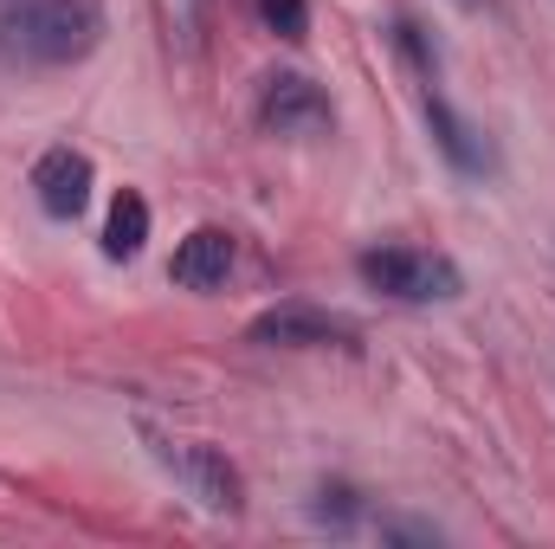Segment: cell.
<instances>
[{
	"label": "cell",
	"instance_id": "obj_1",
	"mask_svg": "<svg viewBox=\"0 0 555 549\" xmlns=\"http://www.w3.org/2000/svg\"><path fill=\"white\" fill-rule=\"evenodd\" d=\"M104 39L98 0H20L0 20V52L20 65H78Z\"/></svg>",
	"mask_w": 555,
	"mask_h": 549
},
{
	"label": "cell",
	"instance_id": "obj_2",
	"mask_svg": "<svg viewBox=\"0 0 555 549\" xmlns=\"http://www.w3.org/2000/svg\"><path fill=\"white\" fill-rule=\"evenodd\" d=\"M142 439H149V459H155V465L181 485V498H194L201 511L233 518V511L246 505L240 465H233L220 446H207V439H181V433H168V426H155V420H142Z\"/></svg>",
	"mask_w": 555,
	"mask_h": 549
},
{
	"label": "cell",
	"instance_id": "obj_3",
	"mask_svg": "<svg viewBox=\"0 0 555 549\" xmlns=\"http://www.w3.org/2000/svg\"><path fill=\"white\" fill-rule=\"evenodd\" d=\"M356 272L369 291H382L395 304H452L465 291V278L446 253H420V246H369L356 259Z\"/></svg>",
	"mask_w": 555,
	"mask_h": 549
},
{
	"label": "cell",
	"instance_id": "obj_4",
	"mask_svg": "<svg viewBox=\"0 0 555 549\" xmlns=\"http://www.w3.org/2000/svg\"><path fill=\"white\" fill-rule=\"evenodd\" d=\"M246 343H266V349H330V343H343V349H356L362 330L349 317L323 310V304H272V310L253 317Z\"/></svg>",
	"mask_w": 555,
	"mask_h": 549
},
{
	"label": "cell",
	"instance_id": "obj_5",
	"mask_svg": "<svg viewBox=\"0 0 555 549\" xmlns=\"http://www.w3.org/2000/svg\"><path fill=\"white\" fill-rule=\"evenodd\" d=\"M259 124L272 137H323L336 124V104L323 98V85H310L304 72H272L259 85Z\"/></svg>",
	"mask_w": 555,
	"mask_h": 549
},
{
	"label": "cell",
	"instance_id": "obj_6",
	"mask_svg": "<svg viewBox=\"0 0 555 549\" xmlns=\"http://www.w3.org/2000/svg\"><path fill=\"white\" fill-rule=\"evenodd\" d=\"M91 155H78V149H46L39 162H33V194H39V207L52 214V220H78L85 207H91Z\"/></svg>",
	"mask_w": 555,
	"mask_h": 549
},
{
	"label": "cell",
	"instance_id": "obj_7",
	"mask_svg": "<svg viewBox=\"0 0 555 549\" xmlns=\"http://www.w3.org/2000/svg\"><path fill=\"white\" fill-rule=\"evenodd\" d=\"M420 104H426V130H433V142H439V155H446L459 175H472V181H478V175H491V168H498V149H491V142L478 137V130H472L446 98H439V85H426V91H420Z\"/></svg>",
	"mask_w": 555,
	"mask_h": 549
},
{
	"label": "cell",
	"instance_id": "obj_8",
	"mask_svg": "<svg viewBox=\"0 0 555 549\" xmlns=\"http://www.w3.org/2000/svg\"><path fill=\"white\" fill-rule=\"evenodd\" d=\"M227 272H233V233L227 227H194L168 259V278L181 291H220Z\"/></svg>",
	"mask_w": 555,
	"mask_h": 549
},
{
	"label": "cell",
	"instance_id": "obj_9",
	"mask_svg": "<svg viewBox=\"0 0 555 549\" xmlns=\"http://www.w3.org/2000/svg\"><path fill=\"white\" fill-rule=\"evenodd\" d=\"M142 246H149V201L137 188H124L104 220V259H137Z\"/></svg>",
	"mask_w": 555,
	"mask_h": 549
},
{
	"label": "cell",
	"instance_id": "obj_10",
	"mask_svg": "<svg viewBox=\"0 0 555 549\" xmlns=\"http://www.w3.org/2000/svg\"><path fill=\"white\" fill-rule=\"evenodd\" d=\"M259 13H266V26L278 39H304L310 33V0H259Z\"/></svg>",
	"mask_w": 555,
	"mask_h": 549
},
{
	"label": "cell",
	"instance_id": "obj_11",
	"mask_svg": "<svg viewBox=\"0 0 555 549\" xmlns=\"http://www.w3.org/2000/svg\"><path fill=\"white\" fill-rule=\"evenodd\" d=\"M310 511H317V524H330V531H349V524H356V491H349V485H323Z\"/></svg>",
	"mask_w": 555,
	"mask_h": 549
},
{
	"label": "cell",
	"instance_id": "obj_12",
	"mask_svg": "<svg viewBox=\"0 0 555 549\" xmlns=\"http://www.w3.org/2000/svg\"><path fill=\"white\" fill-rule=\"evenodd\" d=\"M382 537H395V544H439L433 524H382Z\"/></svg>",
	"mask_w": 555,
	"mask_h": 549
},
{
	"label": "cell",
	"instance_id": "obj_13",
	"mask_svg": "<svg viewBox=\"0 0 555 549\" xmlns=\"http://www.w3.org/2000/svg\"><path fill=\"white\" fill-rule=\"evenodd\" d=\"M459 7H465V13H478V7H485V0H459Z\"/></svg>",
	"mask_w": 555,
	"mask_h": 549
}]
</instances>
